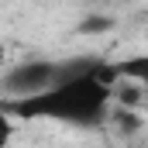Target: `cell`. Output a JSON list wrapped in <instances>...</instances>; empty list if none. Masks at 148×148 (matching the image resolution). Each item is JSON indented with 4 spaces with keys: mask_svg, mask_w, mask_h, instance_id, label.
<instances>
[{
    "mask_svg": "<svg viewBox=\"0 0 148 148\" xmlns=\"http://www.w3.org/2000/svg\"><path fill=\"white\" fill-rule=\"evenodd\" d=\"M114 73L124 76V79H148V59L145 55H134V59H121V62H110Z\"/></svg>",
    "mask_w": 148,
    "mask_h": 148,
    "instance_id": "obj_3",
    "label": "cell"
},
{
    "mask_svg": "<svg viewBox=\"0 0 148 148\" xmlns=\"http://www.w3.org/2000/svg\"><path fill=\"white\" fill-rule=\"evenodd\" d=\"M55 76H59V62H52V59L17 62V66H7L0 73V93H3V100H10V97H31L38 90H45Z\"/></svg>",
    "mask_w": 148,
    "mask_h": 148,
    "instance_id": "obj_2",
    "label": "cell"
},
{
    "mask_svg": "<svg viewBox=\"0 0 148 148\" xmlns=\"http://www.w3.org/2000/svg\"><path fill=\"white\" fill-rule=\"evenodd\" d=\"M3 69H7V48L0 45V73H3Z\"/></svg>",
    "mask_w": 148,
    "mask_h": 148,
    "instance_id": "obj_6",
    "label": "cell"
},
{
    "mask_svg": "<svg viewBox=\"0 0 148 148\" xmlns=\"http://www.w3.org/2000/svg\"><path fill=\"white\" fill-rule=\"evenodd\" d=\"M10 134H14V121H10V114L0 107V148L10 141Z\"/></svg>",
    "mask_w": 148,
    "mask_h": 148,
    "instance_id": "obj_5",
    "label": "cell"
},
{
    "mask_svg": "<svg viewBox=\"0 0 148 148\" xmlns=\"http://www.w3.org/2000/svg\"><path fill=\"white\" fill-rule=\"evenodd\" d=\"M110 24H114L110 17H100V14H86V21L79 24V31H83V35H90V31L97 35V31H107Z\"/></svg>",
    "mask_w": 148,
    "mask_h": 148,
    "instance_id": "obj_4",
    "label": "cell"
},
{
    "mask_svg": "<svg viewBox=\"0 0 148 148\" xmlns=\"http://www.w3.org/2000/svg\"><path fill=\"white\" fill-rule=\"evenodd\" d=\"M117 73L110 62L76 59L59 62V76L31 97H0V107L17 121H59V124H100L110 114V86Z\"/></svg>",
    "mask_w": 148,
    "mask_h": 148,
    "instance_id": "obj_1",
    "label": "cell"
}]
</instances>
